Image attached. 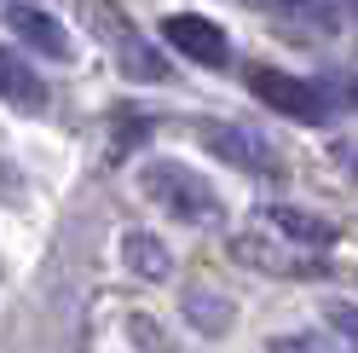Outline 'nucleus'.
<instances>
[{
  "label": "nucleus",
  "mask_w": 358,
  "mask_h": 353,
  "mask_svg": "<svg viewBox=\"0 0 358 353\" xmlns=\"http://www.w3.org/2000/svg\"><path fill=\"white\" fill-rule=\"evenodd\" d=\"M6 24H12V35L24 41V47H35V53H47V58H70L76 47H70V29L58 24L52 12H41V6H6Z\"/></svg>",
  "instance_id": "7"
},
{
  "label": "nucleus",
  "mask_w": 358,
  "mask_h": 353,
  "mask_svg": "<svg viewBox=\"0 0 358 353\" xmlns=\"http://www.w3.org/2000/svg\"><path fill=\"white\" fill-rule=\"evenodd\" d=\"M352 6H358V0H352Z\"/></svg>",
  "instance_id": "17"
},
{
  "label": "nucleus",
  "mask_w": 358,
  "mask_h": 353,
  "mask_svg": "<svg viewBox=\"0 0 358 353\" xmlns=\"http://www.w3.org/2000/svg\"><path fill=\"white\" fill-rule=\"evenodd\" d=\"M76 6L87 12V29H93L104 47L116 53V64H122V76H127V81H168L162 53H156L150 41L122 18V6H110V0H76Z\"/></svg>",
  "instance_id": "2"
},
{
  "label": "nucleus",
  "mask_w": 358,
  "mask_h": 353,
  "mask_svg": "<svg viewBox=\"0 0 358 353\" xmlns=\"http://www.w3.org/2000/svg\"><path fill=\"white\" fill-rule=\"evenodd\" d=\"M352 168H358V157H352Z\"/></svg>",
  "instance_id": "16"
},
{
  "label": "nucleus",
  "mask_w": 358,
  "mask_h": 353,
  "mask_svg": "<svg viewBox=\"0 0 358 353\" xmlns=\"http://www.w3.org/2000/svg\"><path fill=\"white\" fill-rule=\"evenodd\" d=\"M231 255L243 267H255L266 278H318L324 272V255L318 249H301L289 237H272V232H237L231 237Z\"/></svg>",
  "instance_id": "4"
},
{
  "label": "nucleus",
  "mask_w": 358,
  "mask_h": 353,
  "mask_svg": "<svg viewBox=\"0 0 358 353\" xmlns=\"http://www.w3.org/2000/svg\"><path fill=\"white\" fill-rule=\"evenodd\" d=\"M0 99L17 104V110H41L47 104V81H41L35 64H24V53L0 47Z\"/></svg>",
  "instance_id": "8"
},
{
  "label": "nucleus",
  "mask_w": 358,
  "mask_h": 353,
  "mask_svg": "<svg viewBox=\"0 0 358 353\" xmlns=\"http://www.w3.org/2000/svg\"><path fill=\"white\" fill-rule=\"evenodd\" d=\"M162 35H168V47H173L179 58L208 64V70H220V64L231 58L226 29H220L214 18H203V12H168V18H162Z\"/></svg>",
  "instance_id": "5"
},
{
  "label": "nucleus",
  "mask_w": 358,
  "mask_h": 353,
  "mask_svg": "<svg viewBox=\"0 0 358 353\" xmlns=\"http://www.w3.org/2000/svg\"><path fill=\"white\" fill-rule=\"evenodd\" d=\"M272 353H335V347H329L324 336H278Z\"/></svg>",
  "instance_id": "14"
},
{
  "label": "nucleus",
  "mask_w": 358,
  "mask_h": 353,
  "mask_svg": "<svg viewBox=\"0 0 358 353\" xmlns=\"http://www.w3.org/2000/svg\"><path fill=\"white\" fill-rule=\"evenodd\" d=\"M185 319H191L196 330H208V336H220V330L231 324V301L214 296V290H191V296H185Z\"/></svg>",
  "instance_id": "12"
},
{
  "label": "nucleus",
  "mask_w": 358,
  "mask_h": 353,
  "mask_svg": "<svg viewBox=\"0 0 358 353\" xmlns=\"http://www.w3.org/2000/svg\"><path fill=\"white\" fill-rule=\"evenodd\" d=\"M196 139H203L220 162H231V168H243V174H272V168H278V162H272V151H266V139H255L249 127L203 122V127H196Z\"/></svg>",
  "instance_id": "6"
},
{
  "label": "nucleus",
  "mask_w": 358,
  "mask_h": 353,
  "mask_svg": "<svg viewBox=\"0 0 358 353\" xmlns=\"http://www.w3.org/2000/svg\"><path fill=\"white\" fill-rule=\"evenodd\" d=\"M266 226H272L278 237H289V244H301V249H329V244H335V226H329V220L306 214V209H289V203L266 209Z\"/></svg>",
  "instance_id": "9"
},
{
  "label": "nucleus",
  "mask_w": 358,
  "mask_h": 353,
  "mask_svg": "<svg viewBox=\"0 0 358 353\" xmlns=\"http://www.w3.org/2000/svg\"><path fill=\"white\" fill-rule=\"evenodd\" d=\"M139 186H145L150 203H162L173 220H185V226H214L220 220V191L203 174H191L185 162H145Z\"/></svg>",
  "instance_id": "1"
},
{
  "label": "nucleus",
  "mask_w": 358,
  "mask_h": 353,
  "mask_svg": "<svg viewBox=\"0 0 358 353\" xmlns=\"http://www.w3.org/2000/svg\"><path fill=\"white\" fill-rule=\"evenodd\" d=\"M249 93H255L266 110L289 116V122H306V127H324V122H329V99H324V87H318V81L289 76V70H266V64H255V70H249Z\"/></svg>",
  "instance_id": "3"
},
{
  "label": "nucleus",
  "mask_w": 358,
  "mask_h": 353,
  "mask_svg": "<svg viewBox=\"0 0 358 353\" xmlns=\"http://www.w3.org/2000/svg\"><path fill=\"white\" fill-rule=\"evenodd\" d=\"M324 87V99H329V110H358V76H329V81H318Z\"/></svg>",
  "instance_id": "13"
},
{
  "label": "nucleus",
  "mask_w": 358,
  "mask_h": 353,
  "mask_svg": "<svg viewBox=\"0 0 358 353\" xmlns=\"http://www.w3.org/2000/svg\"><path fill=\"white\" fill-rule=\"evenodd\" d=\"M122 261H127V272H139L150 284H162L173 272V255H168V244L156 232H127L122 237Z\"/></svg>",
  "instance_id": "10"
},
{
  "label": "nucleus",
  "mask_w": 358,
  "mask_h": 353,
  "mask_svg": "<svg viewBox=\"0 0 358 353\" xmlns=\"http://www.w3.org/2000/svg\"><path fill=\"white\" fill-rule=\"evenodd\" d=\"M260 6H272L278 18H289V24H312V29H335L341 24V0H260Z\"/></svg>",
  "instance_id": "11"
},
{
  "label": "nucleus",
  "mask_w": 358,
  "mask_h": 353,
  "mask_svg": "<svg viewBox=\"0 0 358 353\" xmlns=\"http://www.w3.org/2000/svg\"><path fill=\"white\" fill-rule=\"evenodd\" d=\"M329 324L341 330V336H352V347H358V313H352V307H341V301H329Z\"/></svg>",
  "instance_id": "15"
}]
</instances>
